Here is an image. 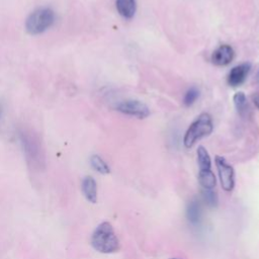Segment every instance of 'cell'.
I'll list each match as a JSON object with an SVG mask.
<instances>
[{
    "mask_svg": "<svg viewBox=\"0 0 259 259\" xmlns=\"http://www.w3.org/2000/svg\"><path fill=\"white\" fill-rule=\"evenodd\" d=\"M91 245L103 254H111L119 250V241L110 223L103 222L97 226L91 236Z\"/></svg>",
    "mask_w": 259,
    "mask_h": 259,
    "instance_id": "cell-1",
    "label": "cell"
},
{
    "mask_svg": "<svg viewBox=\"0 0 259 259\" xmlns=\"http://www.w3.org/2000/svg\"><path fill=\"white\" fill-rule=\"evenodd\" d=\"M212 130L213 123L211 116L206 112L200 113L189 125L184 135L183 144L185 148L189 149L193 147L197 141L209 136L212 133Z\"/></svg>",
    "mask_w": 259,
    "mask_h": 259,
    "instance_id": "cell-2",
    "label": "cell"
},
{
    "mask_svg": "<svg viewBox=\"0 0 259 259\" xmlns=\"http://www.w3.org/2000/svg\"><path fill=\"white\" fill-rule=\"evenodd\" d=\"M55 21V12L48 7L34 10L29 14L25 21V29L30 34H39L53 25Z\"/></svg>",
    "mask_w": 259,
    "mask_h": 259,
    "instance_id": "cell-3",
    "label": "cell"
},
{
    "mask_svg": "<svg viewBox=\"0 0 259 259\" xmlns=\"http://www.w3.org/2000/svg\"><path fill=\"white\" fill-rule=\"evenodd\" d=\"M214 162L222 188L226 192L233 191L235 187V171L233 166L222 156H215Z\"/></svg>",
    "mask_w": 259,
    "mask_h": 259,
    "instance_id": "cell-4",
    "label": "cell"
},
{
    "mask_svg": "<svg viewBox=\"0 0 259 259\" xmlns=\"http://www.w3.org/2000/svg\"><path fill=\"white\" fill-rule=\"evenodd\" d=\"M116 110H118L123 114L135 116L140 119L146 118L150 115L149 107L144 102L140 100H135V99L124 100L120 102L116 106Z\"/></svg>",
    "mask_w": 259,
    "mask_h": 259,
    "instance_id": "cell-5",
    "label": "cell"
},
{
    "mask_svg": "<svg viewBox=\"0 0 259 259\" xmlns=\"http://www.w3.org/2000/svg\"><path fill=\"white\" fill-rule=\"evenodd\" d=\"M250 70H251L250 63H242L240 65L235 66L234 68H232V70L228 75V84L232 87H238L242 85L247 79V76L249 75Z\"/></svg>",
    "mask_w": 259,
    "mask_h": 259,
    "instance_id": "cell-6",
    "label": "cell"
},
{
    "mask_svg": "<svg viewBox=\"0 0 259 259\" xmlns=\"http://www.w3.org/2000/svg\"><path fill=\"white\" fill-rule=\"evenodd\" d=\"M235 56V52L233 48L229 45H221L217 48L211 55V62L215 66H227L229 65Z\"/></svg>",
    "mask_w": 259,
    "mask_h": 259,
    "instance_id": "cell-7",
    "label": "cell"
},
{
    "mask_svg": "<svg viewBox=\"0 0 259 259\" xmlns=\"http://www.w3.org/2000/svg\"><path fill=\"white\" fill-rule=\"evenodd\" d=\"M82 192L86 199L91 203H96L97 201V184L93 177L86 176L82 180Z\"/></svg>",
    "mask_w": 259,
    "mask_h": 259,
    "instance_id": "cell-8",
    "label": "cell"
},
{
    "mask_svg": "<svg viewBox=\"0 0 259 259\" xmlns=\"http://www.w3.org/2000/svg\"><path fill=\"white\" fill-rule=\"evenodd\" d=\"M186 218L191 225H197L201 219V205L196 198L191 199L186 207Z\"/></svg>",
    "mask_w": 259,
    "mask_h": 259,
    "instance_id": "cell-9",
    "label": "cell"
},
{
    "mask_svg": "<svg viewBox=\"0 0 259 259\" xmlns=\"http://www.w3.org/2000/svg\"><path fill=\"white\" fill-rule=\"evenodd\" d=\"M115 6L117 12L126 19L133 18L137 10L136 0H116Z\"/></svg>",
    "mask_w": 259,
    "mask_h": 259,
    "instance_id": "cell-10",
    "label": "cell"
},
{
    "mask_svg": "<svg viewBox=\"0 0 259 259\" xmlns=\"http://www.w3.org/2000/svg\"><path fill=\"white\" fill-rule=\"evenodd\" d=\"M198 182L202 189H213L217 184V178L214 173L210 170H199Z\"/></svg>",
    "mask_w": 259,
    "mask_h": 259,
    "instance_id": "cell-11",
    "label": "cell"
},
{
    "mask_svg": "<svg viewBox=\"0 0 259 259\" xmlns=\"http://www.w3.org/2000/svg\"><path fill=\"white\" fill-rule=\"evenodd\" d=\"M233 100H234V104H235V107L237 109V112L243 117L248 115V113H249V104H248L246 95L243 92H237L233 96Z\"/></svg>",
    "mask_w": 259,
    "mask_h": 259,
    "instance_id": "cell-12",
    "label": "cell"
},
{
    "mask_svg": "<svg viewBox=\"0 0 259 259\" xmlns=\"http://www.w3.org/2000/svg\"><path fill=\"white\" fill-rule=\"evenodd\" d=\"M197 155V164L199 167V170H210L211 169V159L209 157V154L207 150L199 146L196 151Z\"/></svg>",
    "mask_w": 259,
    "mask_h": 259,
    "instance_id": "cell-13",
    "label": "cell"
},
{
    "mask_svg": "<svg viewBox=\"0 0 259 259\" xmlns=\"http://www.w3.org/2000/svg\"><path fill=\"white\" fill-rule=\"evenodd\" d=\"M90 163L91 166L99 173L101 174H108L110 172V168L108 167V165L104 162V160L99 157L98 155H93L90 158Z\"/></svg>",
    "mask_w": 259,
    "mask_h": 259,
    "instance_id": "cell-14",
    "label": "cell"
},
{
    "mask_svg": "<svg viewBox=\"0 0 259 259\" xmlns=\"http://www.w3.org/2000/svg\"><path fill=\"white\" fill-rule=\"evenodd\" d=\"M202 198L209 207H215L218 205L219 198L212 189H202Z\"/></svg>",
    "mask_w": 259,
    "mask_h": 259,
    "instance_id": "cell-15",
    "label": "cell"
},
{
    "mask_svg": "<svg viewBox=\"0 0 259 259\" xmlns=\"http://www.w3.org/2000/svg\"><path fill=\"white\" fill-rule=\"evenodd\" d=\"M199 96V90L196 88V87H191L189 88L185 95H184V98H183V103L185 106H191L195 101L196 99L198 98Z\"/></svg>",
    "mask_w": 259,
    "mask_h": 259,
    "instance_id": "cell-16",
    "label": "cell"
},
{
    "mask_svg": "<svg viewBox=\"0 0 259 259\" xmlns=\"http://www.w3.org/2000/svg\"><path fill=\"white\" fill-rule=\"evenodd\" d=\"M253 102H254L255 106L259 109V93H258V94H255V95L253 96Z\"/></svg>",
    "mask_w": 259,
    "mask_h": 259,
    "instance_id": "cell-17",
    "label": "cell"
},
{
    "mask_svg": "<svg viewBox=\"0 0 259 259\" xmlns=\"http://www.w3.org/2000/svg\"><path fill=\"white\" fill-rule=\"evenodd\" d=\"M256 81H257V83L259 84V70H258V72H257V74H256Z\"/></svg>",
    "mask_w": 259,
    "mask_h": 259,
    "instance_id": "cell-18",
    "label": "cell"
},
{
    "mask_svg": "<svg viewBox=\"0 0 259 259\" xmlns=\"http://www.w3.org/2000/svg\"><path fill=\"white\" fill-rule=\"evenodd\" d=\"M0 115H1V106H0Z\"/></svg>",
    "mask_w": 259,
    "mask_h": 259,
    "instance_id": "cell-19",
    "label": "cell"
},
{
    "mask_svg": "<svg viewBox=\"0 0 259 259\" xmlns=\"http://www.w3.org/2000/svg\"><path fill=\"white\" fill-rule=\"evenodd\" d=\"M169 259H177V258H169Z\"/></svg>",
    "mask_w": 259,
    "mask_h": 259,
    "instance_id": "cell-20",
    "label": "cell"
}]
</instances>
